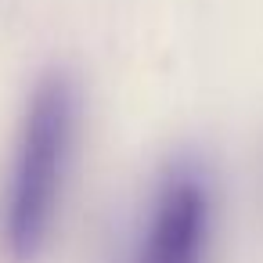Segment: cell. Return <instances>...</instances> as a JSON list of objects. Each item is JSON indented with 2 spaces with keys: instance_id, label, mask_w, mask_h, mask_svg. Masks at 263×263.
Instances as JSON below:
<instances>
[{
  "instance_id": "6da1fadb",
  "label": "cell",
  "mask_w": 263,
  "mask_h": 263,
  "mask_svg": "<svg viewBox=\"0 0 263 263\" xmlns=\"http://www.w3.org/2000/svg\"><path fill=\"white\" fill-rule=\"evenodd\" d=\"M72 126H76L72 83L65 76H47L36 87L33 105L26 112L22 144L8 191V245L22 263L33 259L51 234L62 195V173L72 148Z\"/></svg>"
},
{
  "instance_id": "7a4b0ae2",
  "label": "cell",
  "mask_w": 263,
  "mask_h": 263,
  "mask_svg": "<svg viewBox=\"0 0 263 263\" xmlns=\"http://www.w3.org/2000/svg\"><path fill=\"white\" fill-rule=\"evenodd\" d=\"M209 231V198L198 177L177 173L162 184L137 263H202Z\"/></svg>"
}]
</instances>
